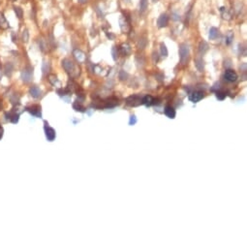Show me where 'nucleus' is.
<instances>
[{
	"instance_id": "nucleus-1",
	"label": "nucleus",
	"mask_w": 247,
	"mask_h": 247,
	"mask_svg": "<svg viewBox=\"0 0 247 247\" xmlns=\"http://www.w3.org/2000/svg\"><path fill=\"white\" fill-rule=\"evenodd\" d=\"M62 66L65 69V71L69 73L72 77H76V76L80 74V69H78L77 66L75 65V63L71 61L70 59L66 58L64 60H62Z\"/></svg>"
},
{
	"instance_id": "nucleus-2",
	"label": "nucleus",
	"mask_w": 247,
	"mask_h": 247,
	"mask_svg": "<svg viewBox=\"0 0 247 247\" xmlns=\"http://www.w3.org/2000/svg\"><path fill=\"white\" fill-rule=\"evenodd\" d=\"M189 54H190V50L189 47L186 44H181L179 46V57H180V63L181 64H186L189 60Z\"/></svg>"
},
{
	"instance_id": "nucleus-3",
	"label": "nucleus",
	"mask_w": 247,
	"mask_h": 247,
	"mask_svg": "<svg viewBox=\"0 0 247 247\" xmlns=\"http://www.w3.org/2000/svg\"><path fill=\"white\" fill-rule=\"evenodd\" d=\"M142 99L140 96H138V95H132V96L128 97L127 99H126V104H127L128 106L130 107H137V106H140L142 103Z\"/></svg>"
},
{
	"instance_id": "nucleus-4",
	"label": "nucleus",
	"mask_w": 247,
	"mask_h": 247,
	"mask_svg": "<svg viewBox=\"0 0 247 247\" xmlns=\"http://www.w3.org/2000/svg\"><path fill=\"white\" fill-rule=\"evenodd\" d=\"M204 92L202 91H194L189 95V100L193 103H197L199 101H201L204 98Z\"/></svg>"
},
{
	"instance_id": "nucleus-5",
	"label": "nucleus",
	"mask_w": 247,
	"mask_h": 247,
	"mask_svg": "<svg viewBox=\"0 0 247 247\" xmlns=\"http://www.w3.org/2000/svg\"><path fill=\"white\" fill-rule=\"evenodd\" d=\"M224 76H225V79H226L228 81L234 82L237 80V74L234 70H232V69H228V70L225 71Z\"/></svg>"
},
{
	"instance_id": "nucleus-6",
	"label": "nucleus",
	"mask_w": 247,
	"mask_h": 247,
	"mask_svg": "<svg viewBox=\"0 0 247 247\" xmlns=\"http://www.w3.org/2000/svg\"><path fill=\"white\" fill-rule=\"evenodd\" d=\"M168 23H169V17H168L167 14H162L160 15V17L158 18L157 20V25L159 28L162 27H166L168 25Z\"/></svg>"
},
{
	"instance_id": "nucleus-7",
	"label": "nucleus",
	"mask_w": 247,
	"mask_h": 247,
	"mask_svg": "<svg viewBox=\"0 0 247 247\" xmlns=\"http://www.w3.org/2000/svg\"><path fill=\"white\" fill-rule=\"evenodd\" d=\"M45 132H46V137L49 141H53L55 138V131L54 129L50 127L49 125H47V123L46 122V126H45Z\"/></svg>"
},
{
	"instance_id": "nucleus-8",
	"label": "nucleus",
	"mask_w": 247,
	"mask_h": 247,
	"mask_svg": "<svg viewBox=\"0 0 247 247\" xmlns=\"http://www.w3.org/2000/svg\"><path fill=\"white\" fill-rule=\"evenodd\" d=\"M73 54H74L75 58L77 59V61L80 63H84L85 60H86V55H85V53L81 50H75Z\"/></svg>"
},
{
	"instance_id": "nucleus-9",
	"label": "nucleus",
	"mask_w": 247,
	"mask_h": 247,
	"mask_svg": "<svg viewBox=\"0 0 247 247\" xmlns=\"http://www.w3.org/2000/svg\"><path fill=\"white\" fill-rule=\"evenodd\" d=\"M26 110L29 112L32 115H35L37 117H41V107L40 106H32L26 108Z\"/></svg>"
},
{
	"instance_id": "nucleus-10",
	"label": "nucleus",
	"mask_w": 247,
	"mask_h": 247,
	"mask_svg": "<svg viewBox=\"0 0 247 247\" xmlns=\"http://www.w3.org/2000/svg\"><path fill=\"white\" fill-rule=\"evenodd\" d=\"M164 113H165V115L170 118H175L176 117V110L170 105H167L166 107H165Z\"/></svg>"
},
{
	"instance_id": "nucleus-11",
	"label": "nucleus",
	"mask_w": 247,
	"mask_h": 247,
	"mask_svg": "<svg viewBox=\"0 0 247 247\" xmlns=\"http://www.w3.org/2000/svg\"><path fill=\"white\" fill-rule=\"evenodd\" d=\"M120 53H121L122 55H128L131 53V47H130L128 44H122L121 46H120Z\"/></svg>"
},
{
	"instance_id": "nucleus-12",
	"label": "nucleus",
	"mask_w": 247,
	"mask_h": 247,
	"mask_svg": "<svg viewBox=\"0 0 247 247\" xmlns=\"http://www.w3.org/2000/svg\"><path fill=\"white\" fill-rule=\"evenodd\" d=\"M153 102H154V98L152 96H150V95H147V96H144L142 99V103L144 104L147 107L153 105Z\"/></svg>"
},
{
	"instance_id": "nucleus-13",
	"label": "nucleus",
	"mask_w": 247,
	"mask_h": 247,
	"mask_svg": "<svg viewBox=\"0 0 247 247\" xmlns=\"http://www.w3.org/2000/svg\"><path fill=\"white\" fill-rule=\"evenodd\" d=\"M119 23H120V27H121V30L124 31V32H127V31L129 30V24H128L127 20H126V18L122 17L121 18H120Z\"/></svg>"
},
{
	"instance_id": "nucleus-14",
	"label": "nucleus",
	"mask_w": 247,
	"mask_h": 247,
	"mask_svg": "<svg viewBox=\"0 0 247 247\" xmlns=\"http://www.w3.org/2000/svg\"><path fill=\"white\" fill-rule=\"evenodd\" d=\"M219 36V30L216 27H211L209 30V39L210 40H215L217 39Z\"/></svg>"
},
{
	"instance_id": "nucleus-15",
	"label": "nucleus",
	"mask_w": 247,
	"mask_h": 247,
	"mask_svg": "<svg viewBox=\"0 0 247 247\" xmlns=\"http://www.w3.org/2000/svg\"><path fill=\"white\" fill-rule=\"evenodd\" d=\"M0 27L3 28V29H7L9 27V23L2 13H0Z\"/></svg>"
},
{
	"instance_id": "nucleus-16",
	"label": "nucleus",
	"mask_w": 247,
	"mask_h": 247,
	"mask_svg": "<svg viewBox=\"0 0 247 247\" xmlns=\"http://www.w3.org/2000/svg\"><path fill=\"white\" fill-rule=\"evenodd\" d=\"M30 94L32 95L34 98H39L41 96V94H42V92H41L40 88L38 86H32L30 88Z\"/></svg>"
},
{
	"instance_id": "nucleus-17",
	"label": "nucleus",
	"mask_w": 247,
	"mask_h": 247,
	"mask_svg": "<svg viewBox=\"0 0 247 247\" xmlns=\"http://www.w3.org/2000/svg\"><path fill=\"white\" fill-rule=\"evenodd\" d=\"M32 77V70H23V80L24 81H29Z\"/></svg>"
},
{
	"instance_id": "nucleus-18",
	"label": "nucleus",
	"mask_w": 247,
	"mask_h": 247,
	"mask_svg": "<svg viewBox=\"0 0 247 247\" xmlns=\"http://www.w3.org/2000/svg\"><path fill=\"white\" fill-rule=\"evenodd\" d=\"M8 116L7 117L10 121H12L13 123H17L18 120V113H15V112H11L10 113H8Z\"/></svg>"
},
{
	"instance_id": "nucleus-19",
	"label": "nucleus",
	"mask_w": 247,
	"mask_h": 247,
	"mask_svg": "<svg viewBox=\"0 0 247 247\" xmlns=\"http://www.w3.org/2000/svg\"><path fill=\"white\" fill-rule=\"evenodd\" d=\"M208 50V45L207 42H205V41H202L200 43V45H199V52L201 53H205L207 50Z\"/></svg>"
},
{
	"instance_id": "nucleus-20",
	"label": "nucleus",
	"mask_w": 247,
	"mask_h": 247,
	"mask_svg": "<svg viewBox=\"0 0 247 247\" xmlns=\"http://www.w3.org/2000/svg\"><path fill=\"white\" fill-rule=\"evenodd\" d=\"M195 65H196V67H197V69L199 71H202L204 70V61H202V59H201V58H199V59H197L195 61Z\"/></svg>"
},
{
	"instance_id": "nucleus-21",
	"label": "nucleus",
	"mask_w": 247,
	"mask_h": 247,
	"mask_svg": "<svg viewBox=\"0 0 247 247\" xmlns=\"http://www.w3.org/2000/svg\"><path fill=\"white\" fill-rule=\"evenodd\" d=\"M148 5V0H141L140 2V10L141 12H144L147 9Z\"/></svg>"
},
{
	"instance_id": "nucleus-22",
	"label": "nucleus",
	"mask_w": 247,
	"mask_h": 247,
	"mask_svg": "<svg viewBox=\"0 0 247 247\" xmlns=\"http://www.w3.org/2000/svg\"><path fill=\"white\" fill-rule=\"evenodd\" d=\"M14 10H15L16 15H17V17H18V18H23V9H21V7H18V6H15V7H14Z\"/></svg>"
},
{
	"instance_id": "nucleus-23",
	"label": "nucleus",
	"mask_w": 247,
	"mask_h": 247,
	"mask_svg": "<svg viewBox=\"0 0 247 247\" xmlns=\"http://www.w3.org/2000/svg\"><path fill=\"white\" fill-rule=\"evenodd\" d=\"M160 50H161V54H162L163 56H168V50H167V47L166 46H165V44H161L160 45Z\"/></svg>"
},
{
	"instance_id": "nucleus-24",
	"label": "nucleus",
	"mask_w": 247,
	"mask_h": 247,
	"mask_svg": "<svg viewBox=\"0 0 247 247\" xmlns=\"http://www.w3.org/2000/svg\"><path fill=\"white\" fill-rule=\"evenodd\" d=\"M50 81L52 82L53 85H56V84L58 85V84H59V81H58V80H57V78H56L55 76H53V75L50 76Z\"/></svg>"
},
{
	"instance_id": "nucleus-25",
	"label": "nucleus",
	"mask_w": 247,
	"mask_h": 247,
	"mask_svg": "<svg viewBox=\"0 0 247 247\" xmlns=\"http://www.w3.org/2000/svg\"><path fill=\"white\" fill-rule=\"evenodd\" d=\"M216 97H217V99H219V100H224L225 97H226V93L223 92V91H217Z\"/></svg>"
},
{
	"instance_id": "nucleus-26",
	"label": "nucleus",
	"mask_w": 247,
	"mask_h": 247,
	"mask_svg": "<svg viewBox=\"0 0 247 247\" xmlns=\"http://www.w3.org/2000/svg\"><path fill=\"white\" fill-rule=\"evenodd\" d=\"M145 44H147V40L144 39H140V41L138 42V47L139 49H144L145 47Z\"/></svg>"
},
{
	"instance_id": "nucleus-27",
	"label": "nucleus",
	"mask_w": 247,
	"mask_h": 247,
	"mask_svg": "<svg viewBox=\"0 0 247 247\" xmlns=\"http://www.w3.org/2000/svg\"><path fill=\"white\" fill-rule=\"evenodd\" d=\"M128 77V74L126 73L124 70H121L119 72V78H120V80H126Z\"/></svg>"
},
{
	"instance_id": "nucleus-28",
	"label": "nucleus",
	"mask_w": 247,
	"mask_h": 247,
	"mask_svg": "<svg viewBox=\"0 0 247 247\" xmlns=\"http://www.w3.org/2000/svg\"><path fill=\"white\" fill-rule=\"evenodd\" d=\"M73 107H74V109L76 110H80V112H84V108L81 106V105H78V103H75L74 105H73Z\"/></svg>"
},
{
	"instance_id": "nucleus-29",
	"label": "nucleus",
	"mask_w": 247,
	"mask_h": 247,
	"mask_svg": "<svg viewBox=\"0 0 247 247\" xmlns=\"http://www.w3.org/2000/svg\"><path fill=\"white\" fill-rule=\"evenodd\" d=\"M136 122H137V117H136L135 115H131V116H130L129 124H130V125H134Z\"/></svg>"
},
{
	"instance_id": "nucleus-30",
	"label": "nucleus",
	"mask_w": 247,
	"mask_h": 247,
	"mask_svg": "<svg viewBox=\"0 0 247 247\" xmlns=\"http://www.w3.org/2000/svg\"><path fill=\"white\" fill-rule=\"evenodd\" d=\"M152 60H153L154 63H157V62H158V60H159V55H158L157 52H153V54H152Z\"/></svg>"
},
{
	"instance_id": "nucleus-31",
	"label": "nucleus",
	"mask_w": 247,
	"mask_h": 247,
	"mask_svg": "<svg viewBox=\"0 0 247 247\" xmlns=\"http://www.w3.org/2000/svg\"><path fill=\"white\" fill-rule=\"evenodd\" d=\"M23 40L24 42H27L28 41V31L27 30H24L23 33Z\"/></svg>"
},
{
	"instance_id": "nucleus-32",
	"label": "nucleus",
	"mask_w": 247,
	"mask_h": 247,
	"mask_svg": "<svg viewBox=\"0 0 247 247\" xmlns=\"http://www.w3.org/2000/svg\"><path fill=\"white\" fill-rule=\"evenodd\" d=\"M112 52H113V59L116 60V55H117V52H116V49H115V47H113V50H112Z\"/></svg>"
},
{
	"instance_id": "nucleus-33",
	"label": "nucleus",
	"mask_w": 247,
	"mask_h": 247,
	"mask_svg": "<svg viewBox=\"0 0 247 247\" xmlns=\"http://www.w3.org/2000/svg\"><path fill=\"white\" fill-rule=\"evenodd\" d=\"M233 38H234L233 34H232V33H229V35H228V37H227V44H230L231 42H232Z\"/></svg>"
},
{
	"instance_id": "nucleus-34",
	"label": "nucleus",
	"mask_w": 247,
	"mask_h": 247,
	"mask_svg": "<svg viewBox=\"0 0 247 247\" xmlns=\"http://www.w3.org/2000/svg\"><path fill=\"white\" fill-rule=\"evenodd\" d=\"M2 136H3V128L0 126V139L2 138Z\"/></svg>"
},
{
	"instance_id": "nucleus-35",
	"label": "nucleus",
	"mask_w": 247,
	"mask_h": 247,
	"mask_svg": "<svg viewBox=\"0 0 247 247\" xmlns=\"http://www.w3.org/2000/svg\"><path fill=\"white\" fill-rule=\"evenodd\" d=\"M85 1H86V0H79V2L80 3H84Z\"/></svg>"
},
{
	"instance_id": "nucleus-36",
	"label": "nucleus",
	"mask_w": 247,
	"mask_h": 247,
	"mask_svg": "<svg viewBox=\"0 0 247 247\" xmlns=\"http://www.w3.org/2000/svg\"><path fill=\"white\" fill-rule=\"evenodd\" d=\"M125 1H130V0H125Z\"/></svg>"
},
{
	"instance_id": "nucleus-37",
	"label": "nucleus",
	"mask_w": 247,
	"mask_h": 247,
	"mask_svg": "<svg viewBox=\"0 0 247 247\" xmlns=\"http://www.w3.org/2000/svg\"><path fill=\"white\" fill-rule=\"evenodd\" d=\"M13 1H17V0H13Z\"/></svg>"
}]
</instances>
